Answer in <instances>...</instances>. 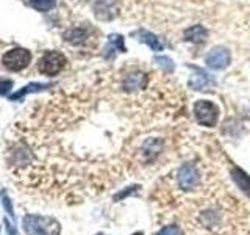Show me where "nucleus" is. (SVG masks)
<instances>
[{
	"mask_svg": "<svg viewBox=\"0 0 250 235\" xmlns=\"http://www.w3.org/2000/svg\"><path fill=\"white\" fill-rule=\"evenodd\" d=\"M194 116L202 125L207 127H214L219 118V108L214 102L211 100H197L194 104Z\"/></svg>",
	"mask_w": 250,
	"mask_h": 235,
	"instance_id": "1",
	"label": "nucleus"
},
{
	"mask_svg": "<svg viewBox=\"0 0 250 235\" xmlns=\"http://www.w3.org/2000/svg\"><path fill=\"white\" fill-rule=\"evenodd\" d=\"M66 66V57L61 52L57 50H50L45 52L42 55V58L39 60V72L44 75H57L61 72L62 68Z\"/></svg>",
	"mask_w": 250,
	"mask_h": 235,
	"instance_id": "2",
	"label": "nucleus"
},
{
	"mask_svg": "<svg viewBox=\"0 0 250 235\" xmlns=\"http://www.w3.org/2000/svg\"><path fill=\"white\" fill-rule=\"evenodd\" d=\"M31 61V53L27 49H16L8 50L3 57H2V63L6 69L10 70H22L23 68H27Z\"/></svg>",
	"mask_w": 250,
	"mask_h": 235,
	"instance_id": "3",
	"label": "nucleus"
},
{
	"mask_svg": "<svg viewBox=\"0 0 250 235\" xmlns=\"http://www.w3.org/2000/svg\"><path fill=\"white\" fill-rule=\"evenodd\" d=\"M199 180H200V174L192 163H185L178 169V185L183 190H192V188L199 185Z\"/></svg>",
	"mask_w": 250,
	"mask_h": 235,
	"instance_id": "4",
	"label": "nucleus"
},
{
	"mask_svg": "<svg viewBox=\"0 0 250 235\" xmlns=\"http://www.w3.org/2000/svg\"><path fill=\"white\" fill-rule=\"evenodd\" d=\"M205 63H207V66L211 69H216V70L225 69L230 65L229 49H225V47H222V46H217V47H214V49H211L207 55Z\"/></svg>",
	"mask_w": 250,
	"mask_h": 235,
	"instance_id": "5",
	"label": "nucleus"
},
{
	"mask_svg": "<svg viewBox=\"0 0 250 235\" xmlns=\"http://www.w3.org/2000/svg\"><path fill=\"white\" fill-rule=\"evenodd\" d=\"M195 74L191 75L189 78V86L192 90H208L211 88V86H214L216 85V80H214V77L208 74L207 70H203L197 66H189Z\"/></svg>",
	"mask_w": 250,
	"mask_h": 235,
	"instance_id": "6",
	"label": "nucleus"
},
{
	"mask_svg": "<svg viewBox=\"0 0 250 235\" xmlns=\"http://www.w3.org/2000/svg\"><path fill=\"white\" fill-rule=\"evenodd\" d=\"M147 75L144 72H131L125 77L124 80V90L125 91H139V90H144L147 86Z\"/></svg>",
	"mask_w": 250,
	"mask_h": 235,
	"instance_id": "7",
	"label": "nucleus"
},
{
	"mask_svg": "<svg viewBox=\"0 0 250 235\" xmlns=\"http://www.w3.org/2000/svg\"><path fill=\"white\" fill-rule=\"evenodd\" d=\"M185 39L188 43H192V44H202L207 41V36H208V31L207 28H203V25H192L189 28L185 30L183 33Z\"/></svg>",
	"mask_w": 250,
	"mask_h": 235,
	"instance_id": "8",
	"label": "nucleus"
},
{
	"mask_svg": "<svg viewBox=\"0 0 250 235\" xmlns=\"http://www.w3.org/2000/svg\"><path fill=\"white\" fill-rule=\"evenodd\" d=\"M96 13L100 19H113L116 14V0H99L96 3Z\"/></svg>",
	"mask_w": 250,
	"mask_h": 235,
	"instance_id": "9",
	"label": "nucleus"
},
{
	"mask_svg": "<svg viewBox=\"0 0 250 235\" xmlns=\"http://www.w3.org/2000/svg\"><path fill=\"white\" fill-rule=\"evenodd\" d=\"M138 39L141 43H144V44H147L148 47H150L152 50H155V52H160V50H163L164 49V46H163V43H161V39L156 36V35H153L152 31H147V30H138Z\"/></svg>",
	"mask_w": 250,
	"mask_h": 235,
	"instance_id": "10",
	"label": "nucleus"
},
{
	"mask_svg": "<svg viewBox=\"0 0 250 235\" xmlns=\"http://www.w3.org/2000/svg\"><path fill=\"white\" fill-rule=\"evenodd\" d=\"M116 52H125L124 38L121 35H111L108 39V46L105 47V58H111Z\"/></svg>",
	"mask_w": 250,
	"mask_h": 235,
	"instance_id": "11",
	"label": "nucleus"
},
{
	"mask_svg": "<svg viewBox=\"0 0 250 235\" xmlns=\"http://www.w3.org/2000/svg\"><path fill=\"white\" fill-rule=\"evenodd\" d=\"M64 39L74 46H82L88 41V31L83 28H72L64 33Z\"/></svg>",
	"mask_w": 250,
	"mask_h": 235,
	"instance_id": "12",
	"label": "nucleus"
},
{
	"mask_svg": "<svg viewBox=\"0 0 250 235\" xmlns=\"http://www.w3.org/2000/svg\"><path fill=\"white\" fill-rule=\"evenodd\" d=\"M231 176L234 179V182L241 187V190L244 191L247 196H250V176H247L246 172L239 168H233Z\"/></svg>",
	"mask_w": 250,
	"mask_h": 235,
	"instance_id": "13",
	"label": "nucleus"
},
{
	"mask_svg": "<svg viewBox=\"0 0 250 235\" xmlns=\"http://www.w3.org/2000/svg\"><path fill=\"white\" fill-rule=\"evenodd\" d=\"M44 88H49V85H44V83H30L28 86H23V90H21L19 93H16L13 99H19L22 97L23 94H28V93H36V91H41Z\"/></svg>",
	"mask_w": 250,
	"mask_h": 235,
	"instance_id": "14",
	"label": "nucleus"
},
{
	"mask_svg": "<svg viewBox=\"0 0 250 235\" xmlns=\"http://www.w3.org/2000/svg\"><path fill=\"white\" fill-rule=\"evenodd\" d=\"M30 5L38 11H49L55 6V0H30Z\"/></svg>",
	"mask_w": 250,
	"mask_h": 235,
	"instance_id": "15",
	"label": "nucleus"
},
{
	"mask_svg": "<svg viewBox=\"0 0 250 235\" xmlns=\"http://www.w3.org/2000/svg\"><path fill=\"white\" fill-rule=\"evenodd\" d=\"M155 61L158 63V65L166 70V72H172L174 70V68H175V65L172 63V60L169 58V57H155Z\"/></svg>",
	"mask_w": 250,
	"mask_h": 235,
	"instance_id": "16",
	"label": "nucleus"
},
{
	"mask_svg": "<svg viewBox=\"0 0 250 235\" xmlns=\"http://www.w3.org/2000/svg\"><path fill=\"white\" fill-rule=\"evenodd\" d=\"M156 235H183V234L178 226H167V227H163Z\"/></svg>",
	"mask_w": 250,
	"mask_h": 235,
	"instance_id": "17",
	"label": "nucleus"
},
{
	"mask_svg": "<svg viewBox=\"0 0 250 235\" xmlns=\"http://www.w3.org/2000/svg\"><path fill=\"white\" fill-rule=\"evenodd\" d=\"M13 88V82L10 78H0V94H6Z\"/></svg>",
	"mask_w": 250,
	"mask_h": 235,
	"instance_id": "18",
	"label": "nucleus"
}]
</instances>
